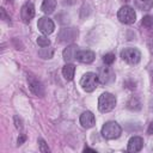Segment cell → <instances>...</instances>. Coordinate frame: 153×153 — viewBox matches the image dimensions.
<instances>
[{
	"label": "cell",
	"instance_id": "1",
	"mask_svg": "<svg viewBox=\"0 0 153 153\" xmlns=\"http://www.w3.org/2000/svg\"><path fill=\"white\" fill-rule=\"evenodd\" d=\"M121 134H122V128L115 121H109V122L104 123V126L102 127V135L106 140L117 139L121 136Z\"/></svg>",
	"mask_w": 153,
	"mask_h": 153
},
{
	"label": "cell",
	"instance_id": "2",
	"mask_svg": "<svg viewBox=\"0 0 153 153\" xmlns=\"http://www.w3.org/2000/svg\"><path fill=\"white\" fill-rule=\"evenodd\" d=\"M116 106V97L112 93L104 92L98 98V109L100 112H109Z\"/></svg>",
	"mask_w": 153,
	"mask_h": 153
},
{
	"label": "cell",
	"instance_id": "3",
	"mask_svg": "<svg viewBox=\"0 0 153 153\" xmlns=\"http://www.w3.org/2000/svg\"><path fill=\"white\" fill-rule=\"evenodd\" d=\"M98 75L96 73H92V72H87L85 73L81 79H80V86L82 87L84 91L86 92H92L96 90L97 85H98Z\"/></svg>",
	"mask_w": 153,
	"mask_h": 153
},
{
	"label": "cell",
	"instance_id": "4",
	"mask_svg": "<svg viewBox=\"0 0 153 153\" xmlns=\"http://www.w3.org/2000/svg\"><path fill=\"white\" fill-rule=\"evenodd\" d=\"M121 57H122L123 61H126L129 65H136L141 60V53L136 48L128 47V48H124L121 51Z\"/></svg>",
	"mask_w": 153,
	"mask_h": 153
},
{
	"label": "cell",
	"instance_id": "5",
	"mask_svg": "<svg viewBox=\"0 0 153 153\" xmlns=\"http://www.w3.org/2000/svg\"><path fill=\"white\" fill-rule=\"evenodd\" d=\"M117 18L123 24H133L136 20V13L130 6H122L117 12Z\"/></svg>",
	"mask_w": 153,
	"mask_h": 153
},
{
	"label": "cell",
	"instance_id": "6",
	"mask_svg": "<svg viewBox=\"0 0 153 153\" xmlns=\"http://www.w3.org/2000/svg\"><path fill=\"white\" fill-rule=\"evenodd\" d=\"M98 80L103 85L111 84L115 80V72H114V69L111 67H109V65L104 66V67H100L99 72H98Z\"/></svg>",
	"mask_w": 153,
	"mask_h": 153
},
{
	"label": "cell",
	"instance_id": "7",
	"mask_svg": "<svg viewBox=\"0 0 153 153\" xmlns=\"http://www.w3.org/2000/svg\"><path fill=\"white\" fill-rule=\"evenodd\" d=\"M78 33H79L78 29H75V27H62L59 31L57 39L60 42H72L76 38Z\"/></svg>",
	"mask_w": 153,
	"mask_h": 153
},
{
	"label": "cell",
	"instance_id": "8",
	"mask_svg": "<svg viewBox=\"0 0 153 153\" xmlns=\"http://www.w3.org/2000/svg\"><path fill=\"white\" fill-rule=\"evenodd\" d=\"M20 17H22V20L27 24L31 22V19L35 17V6L31 1H27L25 2L22 8H20Z\"/></svg>",
	"mask_w": 153,
	"mask_h": 153
},
{
	"label": "cell",
	"instance_id": "9",
	"mask_svg": "<svg viewBox=\"0 0 153 153\" xmlns=\"http://www.w3.org/2000/svg\"><path fill=\"white\" fill-rule=\"evenodd\" d=\"M37 26H38V30L43 33V35H50L54 29H55V24L54 22L48 18V17H42L38 19V23H37Z\"/></svg>",
	"mask_w": 153,
	"mask_h": 153
},
{
	"label": "cell",
	"instance_id": "10",
	"mask_svg": "<svg viewBox=\"0 0 153 153\" xmlns=\"http://www.w3.org/2000/svg\"><path fill=\"white\" fill-rule=\"evenodd\" d=\"M27 82H29V87H30V90L33 94H36L37 97H43L44 96V86L38 79H36L32 75H29L27 76Z\"/></svg>",
	"mask_w": 153,
	"mask_h": 153
},
{
	"label": "cell",
	"instance_id": "11",
	"mask_svg": "<svg viewBox=\"0 0 153 153\" xmlns=\"http://www.w3.org/2000/svg\"><path fill=\"white\" fill-rule=\"evenodd\" d=\"M79 51V48L76 44H71L68 45L67 48H65L63 53H62V56H63V60L67 61V62H72L73 60H76V54Z\"/></svg>",
	"mask_w": 153,
	"mask_h": 153
},
{
	"label": "cell",
	"instance_id": "12",
	"mask_svg": "<svg viewBox=\"0 0 153 153\" xmlns=\"http://www.w3.org/2000/svg\"><path fill=\"white\" fill-rule=\"evenodd\" d=\"M80 124L84 128H92L96 124V118L94 115L91 111H84L80 115Z\"/></svg>",
	"mask_w": 153,
	"mask_h": 153
},
{
	"label": "cell",
	"instance_id": "13",
	"mask_svg": "<svg viewBox=\"0 0 153 153\" xmlns=\"http://www.w3.org/2000/svg\"><path fill=\"white\" fill-rule=\"evenodd\" d=\"M143 147V139L141 136H131L128 141V151L129 152H139Z\"/></svg>",
	"mask_w": 153,
	"mask_h": 153
},
{
	"label": "cell",
	"instance_id": "14",
	"mask_svg": "<svg viewBox=\"0 0 153 153\" xmlns=\"http://www.w3.org/2000/svg\"><path fill=\"white\" fill-rule=\"evenodd\" d=\"M96 55L92 50H79L76 54V60L81 63H91L94 60Z\"/></svg>",
	"mask_w": 153,
	"mask_h": 153
},
{
	"label": "cell",
	"instance_id": "15",
	"mask_svg": "<svg viewBox=\"0 0 153 153\" xmlns=\"http://www.w3.org/2000/svg\"><path fill=\"white\" fill-rule=\"evenodd\" d=\"M74 73H75V66L73 63H67V65L63 66L62 74H63V76H65L66 80H73Z\"/></svg>",
	"mask_w": 153,
	"mask_h": 153
},
{
	"label": "cell",
	"instance_id": "16",
	"mask_svg": "<svg viewBox=\"0 0 153 153\" xmlns=\"http://www.w3.org/2000/svg\"><path fill=\"white\" fill-rule=\"evenodd\" d=\"M55 7H56V0H44L42 6H41V10L45 14H49V13L54 12Z\"/></svg>",
	"mask_w": 153,
	"mask_h": 153
},
{
	"label": "cell",
	"instance_id": "17",
	"mask_svg": "<svg viewBox=\"0 0 153 153\" xmlns=\"http://www.w3.org/2000/svg\"><path fill=\"white\" fill-rule=\"evenodd\" d=\"M135 6L141 11H149L153 7V0H135Z\"/></svg>",
	"mask_w": 153,
	"mask_h": 153
},
{
	"label": "cell",
	"instance_id": "18",
	"mask_svg": "<svg viewBox=\"0 0 153 153\" xmlns=\"http://www.w3.org/2000/svg\"><path fill=\"white\" fill-rule=\"evenodd\" d=\"M38 55H39L42 59H51L53 55H54V49L48 48V47L42 48V49L38 51Z\"/></svg>",
	"mask_w": 153,
	"mask_h": 153
},
{
	"label": "cell",
	"instance_id": "19",
	"mask_svg": "<svg viewBox=\"0 0 153 153\" xmlns=\"http://www.w3.org/2000/svg\"><path fill=\"white\" fill-rule=\"evenodd\" d=\"M37 44L41 47V48H45V47H49L50 45V41L47 36H39L37 38Z\"/></svg>",
	"mask_w": 153,
	"mask_h": 153
},
{
	"label": "cell",
	"instance_id": "20",
	"mask_svg": "<svg viewBox=\"0 0 153 153\" xmlns=\"http://www.w3.org/2000/svg\"><path fill=\"white\" fill-rule=\"evenodd\" d=\"M103 61L105 65H112L115 62V54L114 53H108L103 56Z\"/></svg>",
	"mask_w": 153,
	"mask_h": 153
},
{
	"label": "cell",
	"instance_id": "21",
	"mask_svg": "<svg viewBox=\"0 0 153 153\" xmlns=\"http://www.w3.org/2000/svg\"><path fill=\"white\" fill-rule=\"evenodd\" d=\"M38 146H39V151H41V152H43V153H48V152H50L48 145L45 143V141H44L43 139H38Z\"/></svg>",
	"mask_w": 153,
	"mask_h": 153
},
{
	"label": "cell",
	"instance_id": "22",
	"mask_svg": "<svg viewBox=\"0 0 153 153\" xmlns=\"http://www.w3.org/2000/svg\"><path fill=\"white\" fill-rule=\"evenodd\" d=\"M142 25L146 27H151L153 25V17L151 16H146L142 18Z\"/></svg>",
	"mask_w": 153,
	"mask_h": 153
},
{
	"label": "cell",
	"instance_id": "23",
	"mask_svg": "<svg viewBox=\"0 0 153 153\" xmlns=\"http://www.w3.org/2000/svg\"><path fill=\"white\" fill-rule=\"evenodd\" d=\"M14 121H16V127H17L18 129H22V128H23V126H22V121L18 122V116L14 117Z\"/></svg>",
	"mask_w": 153,
	"mask_h": 153
},
{
	"label": "cell",
	"instance_id": "24",
	"mask_svg": "<svg viewBox=\"0 0 153 153\" xmlns=\"http://www.w3.org/2000/svg\"><path fill=\"white\" fill-rule=\"evenodd\" d=\"M147 133H148L149 135H153V121L149 123V126H148V129H147Z\"/></svg>",
	"mask_w": 153,
	"mask_h": 153
},
{
	"label": "cell",
	"instance_id": "25",
	"mask_svg": "<svg viewBox=\"0 0 153 153\" xmlns=\"http://www.w3.org/2000/svg\"><path fill=\"white\" fill-rule=\"evenodd\" d=\"M1 18L4 19V20H8L10 18L6 16V13H5V8H1Z\"/></svg>",
	"mask_w": 153,
	"mask_h": 153
},
{
	"label": "cell",
	"instance_id": "26",
	"mask_svg": "<svg viewBox=\"0 0 153 153\" xmlns=\"http://www.w3.org/2000/svg\"><path fill=\"white\" fill-rule=\"evenodd\" d=\"M25 139H26V137H25V135H23V134H22V135L18 137V145H22V143L25 141Z\"/></svg>",
	"mask_w": 153,
	"mask_h": 153
},
{
	"label": "cell",
	"instance_id": "27",
	"mask_svg": "<svg viewBox=\"0 0 153 153\" xmlns=\"http://www.w3.org/2000/svg\"><path fill=\"white\" fill-rule=\"evenodd\" d=\"M84 152H93V153H94L96 151H94V149H92V148H88V147H85V148H84Z\"/></svg>",
	"mask_w": 153,
	"mask_h": 153
},
{
	"label": "cell",
	"instance_id": "28",
	"mask_svg": "<svg viewBox=\"0 0 153 153\" xmlns=\"http://www.w3.org/2000/svg\"><path fill=\"white\" fill-rule=\"evenodd\" d=\"M152 78H153V71H152Z\"/></svg>",
	"mask_w": 153,
	"mask_h": 153
}]
</instances>
